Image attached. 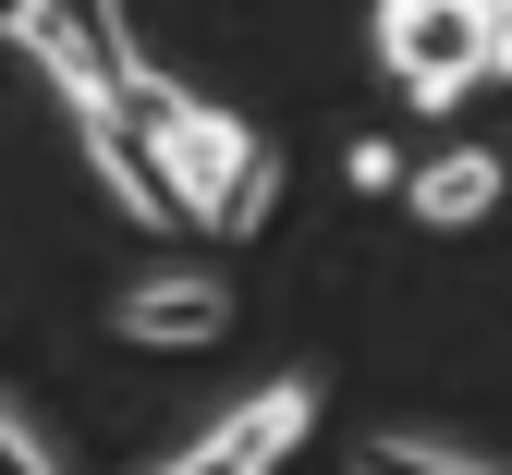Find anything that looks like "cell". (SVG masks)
I'll return each instance as SVG.
<instances>
[{
	"label": "cell",
	"instance_id": "6da1fadb",
	"mask_svg": "<svg viewBox=\"0 0 512 475\" xmlns=\"http://www.w3.org/2000/svg\"><path fill=\"white\" fill-rule=\"evenodd\" d=\"M147 134H159V159H171V183H183V208H196L208 232H256V220L281 208V159L256 147L232 110L159 86V98H147Z\"/></svg>",
	"mask_w": 512,
	"mask_h": 475
},
{
	"label": "cell",
	"instance_id": "7a4b0ae2",
	"mask_svg": "<svg viewBox=\"0 0 512 475\" xmlns=\"http://www.w3.org/2000/svg\"><path fill=\"white\" fill-rule=\"evenodd\" d=\"M378 61L415 110H452L464 86H488V37L464 0H378Z\"/></svg>",
	"mask_w": 512,
	"mask_h": 475
},
{
	"label": "cell",
	"instance_id": "3957f363",
	"mask_svg": "<svg viewBox=\"0 0 512 475\" xmlns=\"http://www.w3.org/2000/svg\"><path fill=\"white\" fill-rule=\"evenodd\" d=\"M74 147H86V171L110 183V208L135 220V232H183V220H196L183 183H171V159H159V134H147V110H122V98L74 110Z\"/></svg>",
	"mask_w": 512,
	"mask_h": 475
},
{
	"label": "cell",
	"instance_id": "277c9868",
	"mask_svg": "<svg viewBox=\"0 0 512 475\" xmlns=\"http://www.w3.org/2000/svg\"><path fill=\"white\" fill-rule=\"evenodd\" d=\"M110 329L147 342V354H208L232 329V281H208V268H147V281H122Z\"/></svg>",
	"mask_w": 512,
	"mask_h": 475
},
{
	"label": "cell",
	"instance_id": "5b68a950",
	"mask_svg": "<svg viewBox=\"0 0 512 475\" xmlns=\"http://www.w3.org/2000/svg\"><path fill=\"white\" fill-rule=\"evenodd\" d=\"M305 427H317V390H305V378H269V390L244 402V415H220V427L183 451L171 475H281Z\"/></svg>",
	"mask_w": 512,
	"mask_h": 475
},
{
	"label": "cell",
	"instance_id": "8992f818",
	"mask_svg": "<svg viewBox=\"0 0 512 475\" xmlns=\"http://www.w3.org/2000/svg\"><path fill=\"white\" fill-rule=\"evenodd\" d=\"M403 195H415V220H427V232H464V220L500 208V159H488V147H452V159H427Z\"/></svg>",
	"mask_w": 512,
	"mask_h": 475
},
{
	"label": "cell",
	"instance_id": "52a82bcc",
	"mask_svg": "<svg viewBox=\"0 0 512 475\" xmlns=\"http://www.w3.org/2000/svg\"><path fill=\"white\" fill-rule=\"evenodd\" d=\"M342 183H354V195H391V183H415V171L378 147V134H354V147H342Z\"/></svg>",
	"mask_w": 512,
	"mask_h": 475
},
{
	"label": "cell",
	"instance_id": "ba28073f",
	"mask_svg": "<svg viewBox=\"0 0 512 475\" xmlns=\"http://www.w3.org/2000/svg\"><path fill=\"white\" fill-rule=\"evenodd\" d=\"M366 475H476V463H439V451H415V439H366Z\"/></svg>",
	"mask_w": 512,
	"mask_h": 475
},
{
	"label": "cell",
	"instance_id": "9c48e42d",
	"mask_svg": "<svg viewBox=\"0 0 512 475\" xmlns=\"http://www.w3.org/2000/svg\"><path fill=\"white\" fill-rule=\"evenodd\" d=\"M476 37H488V74H512V0H464Z\"/></svg>",
	"mask_w": 512,
	"mask_h": 475
},
{
	"label": "cell",
	"instance_id": "30bf717a",
	"mask_svg": "<svg viewBox=\"0 0 512 475\" xmlns=\"http://www.w3.org/2000/svg\"><path fill=\"white\" fill-rule=\"evenodd\" d=\"M0 475H49V451H37V439H25L13 415H0Z\"/></svg>",
	"mask_w": 512,
	"mask_h": 475
}]
</instances>
